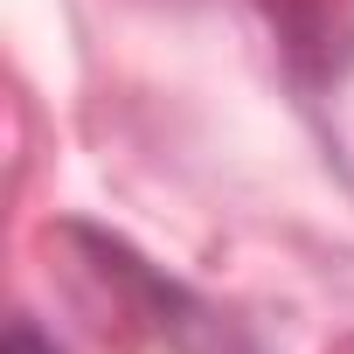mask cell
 I'll return each mask as SVG.
<instances>
[{"label": "cell", "instance_id": "6da1fadb", "mask_svg": "<svg viewBox=\"0 0 354 354\" xmlns=\"http://www.w3.org/2000/svg\"><path fill=\"white\" fill-rule=\"evenodd\" d=\"M8 354H63V347L42 340V326H35L28 313H15V326H8Z\"/></svg>", "mask_w": 354, "mask_h": 354}]
</instances>
